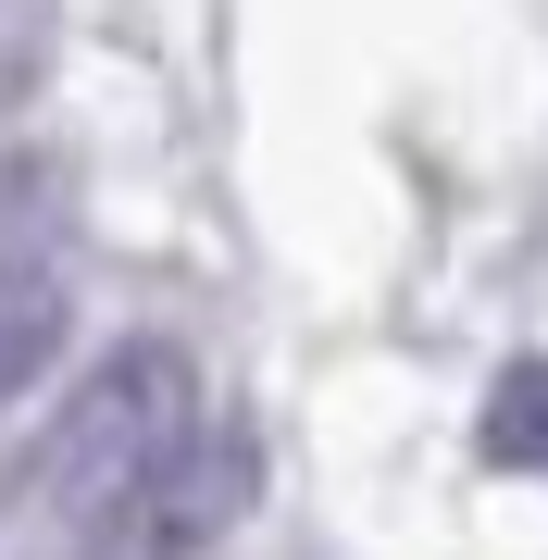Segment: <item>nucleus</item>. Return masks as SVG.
Segmentation results:
<instances>
[{"instance_id": "nucleus-4", "label": "nucleus", "mask_w": 548, "mask_h": 560, "mask_svg": "<svg viewBox=\"0 0 548 560\" xmlns=\"http://www.w3.org/2000/svg\"><path fill=\"white\" fill-rule=\"evenodd\" d=\"M50 349H62V287L50 275H0V399H25L50 374Z\"/></svg>"}, {"instance_id": "nucleus-2", "label": "nucleus", "mask_w": 548, "mask_h": 560, "mask_svg": "<svg viewBox=\"0 0 548 560\" xmlns=\"http://www.w3.org/2000/svg\"><path fill=\"white\" fill-rule=\"evenodd\" d=\"M249 474H263V460H249V436L200 423V448H187L175 474H163V499L125 523V548H138V560H187V548H212L224 523L249 511Z\"/></svg>"}, {"instance_id": "nucleus-1", "label": "nucleus", "mask_w": 548, "mask_h": 560, "mask_svg": "<svg viewBox=\"0 0 548 560\" xmlns=\"http://www.w3.org/2000/svg\"><path fill=\"white\" fill-rule=\"evenodd\" d=\"M187 448H200V374L175 349H113V361H88V386L50 423L38 499L62 536H125Z\"/></svg>"}, {"instance_id": "nucleus-3", "label": "nucleus", "mask_w": 548, "mask_h": 560, "mask_svg": "<svg viewBox=\"0 0 548 560\" xmlns=\"http://www.w3.org/2000/svg\"><path fill=\"white\" fill-rule=\"evenodd\" d=\"M474 448L499 460V474H548V361H511L487 386V423H474Z\"/></svg>"}]
</instances>
